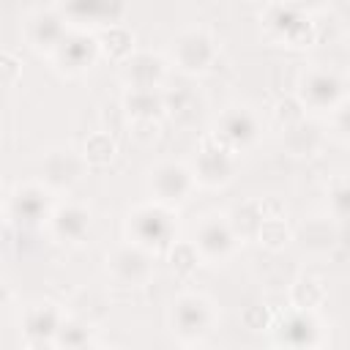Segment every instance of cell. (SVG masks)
I'll use <instances>...</instances> for the list:
<instances>
[{"mask_svg": "<svg viewBox=\"0 0 350 350\" xmlns=\"http://www.w3.org/2000/svg\"><path fill=\"white\" fill-rule=\"evenodd\" d=\"M197 175L208 186H219L230 180L232 175V145H227L219 134H208L200 142V156H197Z\"/></svg>", "mask_w": 350, "mask_h": 350, "instance_id": "6da1fadb", "label": "cell"}, {"mask_svg": "<svg viewBox=\"0 0 350 350\" xmlns=\"http://www.w3.org/2000/svg\"><path fill=\"white\" fill-rule=\"evenodd\" d=\"M96 49L98 44L90 38V36H71V38H63L55 49V60L63 71L68 74H79L85 68H90L93 57H96Z\"/></svg>", "mask_w": 350, "mask_h": 350, "instance_id": "7a4b0ae2", "label": "cell"}, {"mask_svg": "<svg viewBox=\"0 0 350 350\" xmlns=\"http://www.w3.org/2000/svg\"><path fill=\"white\" fill-rule=\"evenodd\" d=\"M175 55H178V63H180L186 71H202V68L213 60L216 49H213V41H211L205 33L191 30V33H183V36L178 38Z\"/></svg>", "mask_w": 350, "mask_h": 350, "instance_id": "3957f363", "label": "cell"}, {"mask_svg": "<svg viewBox=\"0 0 350 350\" xmlns=\"http://www.w3.org/2000/svg\"><path fill=\"white\" fill-rule=\"evenodd\" d=\"M112 271L123 284H139L150 276V262L139 249L123 246L112 254Z\"/></svg>", "mask_w": 350, "mask_h": 350, "instance_id": "277c9868", "label": "cell"}, {"mask_svg": "<svg viewBox=\"0 0 350 350\" xmlns=\"http://www.w3.org/2000/svg\"><path fill=\"white\" fill-rule=\"evenodd\" d=\"M123 77L134 85V88H156L159 79L164 77V63L156 55H134L126 66H123Z\"/></svg>", "mask_w": 350, "mask_h": 350, "instance_id": "5b68a950", "label": "cell"}, {"mask_svg": "<svg viewBox=\"0 0 350 350\" xmlns=\"http://www.w3.org/2000/svg\"><path fill=\"white\" fill-rule=\"evenodd\" d=\"M159 200H180L189 191V172L180 164H159L153 180Z\"/></svg>", "mask_w": 350, "mask_h": 350, "instance_id": "8992f818", "label": "cell"}, {"mask_svg": "<svg viewBox=\"0 0 350 350\" xmlns=\"http://www.w3.org/2000/svg\"><path fill=\"white\" fill-rule=\"evenodd\" d=\"M27 38L36 49H57V44L66 38L60 16L55 14H36L27 22Z\"/></svg>", "mask_w": 350, "mask_h": 350, "instance_id": "52a82bcc", "label": "cell"}, {"mask_svg": "<svg viewBox=\"0 0 350 350\" xmlns=\"http://www.w3.org/2000/svg\"><path fill=\"white\" fill-rule=\"evenodd\" d=\"M88 224H90V213H88L85 208H79V205H63V208L52 216L55 235L63 238V241H68V243L79 241V238L85 235Z\"/></svg>", "mask_w": 350, "mask_h": 350, "instance_id": "ba28073f", "label": "cell"}, {"mask_svg": "<svg viewBox=\"0 0 350 350\" xmlns=\"http://www.w3.org/2000/svg\"><path fill=\"white\" fill-rule=\"evenodd\" d=\"M46 191H41L38 186H25L11 197V208L16 211L22 224H38L46 216Z\"/></svg>", "mask_w": 350, "mask_h": 350, "instance_id": "9c48e42d", "label": "cell"}, {"mask_svg": "<svg viewBox=\"0 0 350 350\" xmlns=\"http://www.w3.org/2000/svg\"><path fill=\"white\" fill-rule=\"evenodd\" d=\"M178 317H183V320H178V325H180L178 331H180V334H189V331H194V334L208 331V323H211L208 301L200 298V295H183V298L178 301Z\"/></svg>", "mask_w": 350, "mask_h": 350, "instance_id": "30bf717a", "label": "cell"}, {"mask_svg": "<svg viewBox=\"0 0 350 350\" xmlns=\"http://www.w3.org/2000/svg\"><path fill=\"white\" fill-rule=\"evenodd\" d=\"M79 172H82V161L71 153V150H57V153H52L49 156V161H46V180H49V186H71L77 178H79Z\"/></svg>", "mask_w": 350, "mask_h": 350, "instance_id": "8fae6325", "label": "cell"}, {"mask_svg": "<svg viewBox=\"0 0 350 350\" xmlns=\"http://www.w3.org/2000/svg\"><path fill=\"white\" fill-rule=\"evenodd\" d=\"M227 145H246L254 139V120L246 109H235V112H227L224 120H221V134H219Z\"/></svg>", "mask_w": 350, "mask_h": 350, "instance_id": "7c38bea8", "label": "cell"}, {"mask_svg": "<svg viewBox=\"0 0 350 350\" xmlns=\"http://www.w3.org/2000/svg\"><path fill=\"white\" fill-rule=\"evenodd\" d=\"M200 249L208 257H224L232 249V230L219 221H208L200 230Z\"/></svg>", "mask_w": 350, "mask_h": 350, "instance_id": "4fadbf2b", "label": "cell"}, {"mask_svg": "<svg viewBox=\"0 0 350 350\" xmlns=\"http://www.w3.org/2000/svg\"><path fill=\"white\" fill-rule=\"evenodd\" d=\"M123 107L131 118H153L164 107V98L156 96L153 88H131L123 98Z\"/></svg>", "mask_w": 350, "mask_h": 350, "instance_id": "5bb4252c", "label": "cell"}, {"mask_svg": "<svg viewBox=\"0 0 350 350\" xmlns=\"http://www.w3.org/2000/svg\"><path fill=\"white\" fill-rule=\"evenodd\" d=\"M290 298L298 309H314V306L323 304L325 290L314 276H301V279H295V284L290 290Z\"/></svg>", "mask_w": 350, "mask_h": 350, "instance_id": "9a60e30c", "label": "cell"}, {"mask_svg": "<svg viewBox=\"0 0 350 350\" xmlns=\"http://www.w3.org/2000/svg\"><path fill=\"white\" fill-rule=\"evenodd\" d=\"M27 334L36 336V334H57L60 331V320H57V312L52 309V304H36L30 312H27Z\"/></svg>", "mask_w": 350, "mask_h": 350, "instance_id": "2e32d148", "label": "cell"}, {"mask_svg": "<svg viewBox=\"0 0 350 350\" xmlns=\"http://www.w3.org/2000/svg\"><path fill=\"white\" fill-rule=\"evenodd\" d=\"M115 139L109 131H93L88 139H85V161L90 164H107L112 156H115Z\"/></svg>", "mask_w": 350, "mask_h": 350, "instance_id": "e0dca14e", "label": "cell"}, {"mask_svg": "<svg viewBox=\"0 0 350 350\" xmlns=\"http://www.w3.org/2000/svg\"><path fill=\"white\" fill-rule=\"evenodd\" d=\"M257 238H260L262 246L276 252V249H282L290 241V227H287V221L282 216H265L260 230H257Z\"/></svg>", "mask_w": 350, "mask_h": 350, "instance_id": "ac0fdd59", "label": "cell"}, {"mask_svg": "<svg viewBox=\"0 0 350 350\" xmlns=\"http://www.w3.org/2000/svg\"><path fill=\"white\" fill-rule=\"evenodd\" d=\"M98 49H104L112 60H123L131 55V36L123 27H109L101 38H98Z\"/></svg>", "mask_w": 350, "mask_h": 350, "instance_id": "d6986e66", "label": "cell"}, {"mask_svg": "<svg viewBox=\"0 0 350 350\" xmlns=\"http://www.w3.org/2000/svg\"><path fill=\"white\" fill-rule=\"evenodd\" d=\"M320 230V219H312V221H306L304 227H301V243L304 246H309V249H325V246H331L334 243V232H317Z\"/></svg>", "mask_w": 350, "mask_h": 350, "instance_id": "ffe728a7", "label": "cell"}, {"mask_svg": "<svg viewBox=\"0 0 350 350\" xmlns=\"http://www.w3.org/2000/svg\"><path fill=\"white\" fill-rule=\"evenodd\" d=\"M273 118H276L284 129H290V126H295V123L304 120V107H301V101H295V98H282V101L276 104V109H273Z\"/></svg>", "mask_w": 350, "mask_h": 350, "instance_id": "44dd1931", "label": "cell"}, {"mask_svg": "<svg viewBox=\"0 0 350 350\" xmlns=\"http://www.w3.org/2000/svg\"><path fill=\"white\" fill-rule=\"evenodd\" d=\"M170 260L178 273H189L197 268V249L189 243H175V249L170 252Z\"/></svg>", "mask_w": 350, "mask_h": 350, "instance_id": "7402d4cb", "label": "cell"}, {"mask_svg": "<svg viewBox=\"0 0 350 350\" xmlns=\"http://www.w3.org/2000/svg\"><path fill=\"white\" fill-rule=\"evenodd\" d=\"M131 137H134L137 142L148 145V142H153V139L159 137V123H156L153 118H134V120H131Z\"/></svg>", "mask_w": 350, "mask_h": 350, "instance_id": "603a6c76", "label": "cell"}, {"mask_svg": "<svg viewBox=\"0 0 350 350\" xmlns=\"http://www.w3.org/2000/svg\"><path fill=\"white\" fill-rule=\"evenodd\" d=\"M241 320H243V325H246V328H252V331L268 328V312H265L262 306H257V304L246 306V309H243V314H241Z\"/></svg>", "mask_w": 350, "mask_h": 350, "instance_id": "cb8c5ba5", "label": "cell"}, {"mask_svg": "<svg viewBox=\"0 0 350 350\" xmlns=\"http://www.w3.org/2000/svg\"><path fill=\"white\" fill-rule=\"evenodd\" d=\"M334 208L339 213H350V183H342L334 189Z\"/></svg>", "mask_w": 350, "mask_h": 350, "instance_id": "d4e9b609", "label": "cell"}, {"mask_svg": "<svg viewBox=\"0 0 350 350\" xmlns=\"http://www.w3.org/2000/svg\"><path fill=\"white\" fill-rule=\"evenodd\" d=\"M3 74H5V85H14L16 82V74H19V63L11 52L3 55Z\"/></svg>", "mask_w": 350, "mask_h": 350, "instance_id": "484cf974", "label": "cell"}, {"mask_svg": "<svg viewBox=\"0 0 350 350\" xmlns=\"http://www.w3.org/2000/svg\"><path fill=\"white\" fill-rule=\"evenodd\" d=\"M298 8H320V5H325V0H293Z\"/></svg>", "mask_w": 350, "mask_h": 350, "instance_id": "4316f807", "label": "cell"}]
</instances>
